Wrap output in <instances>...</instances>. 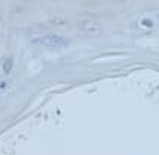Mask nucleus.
Returning a JSON list of instances; mask_svg holds the SVG:
<instances>
[{
  "label": "nucleus",
  "instance_id": "nucleus-5",
  "mask_svg": "<svg viewBox=\"0 0 159 155\" xmlns=\"http://www.w3.org/2000/svg\"><path fill=\"white\" fill-rule=\"evenodd\" d=\"M6 84H7V82H5V81H3V82H0V90L6 88Z\"/></svg>",
  "mask_w": 159,
  "mask_h": 155
},
{
  "label": "nucleus",
  "instance_id": "nucleus-3",
  "mask_svg": "<svg viewBox=\"0 0 159 155\" xmlns=\"http://www.w3.org/2000/svg\"><path fill=\"white\" fill-rule=\"evenodd\" d=\"M2 69H3V73H5V75H9V73L12 72V69H14V58H12V57H6L5 61H3Z\"/></svg>",
  "mask_w": 159,
  "mask_h": 155
},
{
  "label": "nucleus",
  "instance_id": "nucleus-1",
  "mask_svg": "<svg viewBox=\"0 0 159 155\" xmlns=\"http://www.w3.org/2000/svg\"><path fill=\"white\" fill-rule=\"evenodd\" d=\"M33 42L34 43H42V45H45V46H48V48H58V49L66 48V46H69L70 45V40L67 39V37L60 36V35H54V33L42 36L40 39H36V40H33Z\"/></svg>",
  "mask_w": 159,
  "mask_h": 155
},
{
  "label": "nucleus",
  "instance_id": "nucleus-4",
  "mask_svg": "<svg viewBox=\"0 0 159 155\" xmlns=\"http://www.w3.org/2000/svg\"><path fill=\"white\" fill-rule=\"evenodd\" d=\"M140 24H141V27H144V28H152L153 27V21L150 18H143V20L140 21Z\"/></svg>",
  "mask_w": 159,
  "mask_h": 155
},
{
  "label": "nucleus",
  "instance_id": "nucleus-6",
  "mask_svg": "<svg viewBox=\"0 0 159 155\" xmlns=\"http://www.w3.org/2000/svg\"><path fill=\"white\" fill-rule=\"evenodd\" d=\"M0 21H2V16H0Z\"/></svg>",
  "mask_w": 159,
  "mask_h": 155
},
{
  "label": "nucleus",
  "instance_id": "nucleus-2",
  "mask_svg": "<svg viewBox=\"0 0 159 155\" xmlns=\"http://www.w3.org/2000/svg\"><path fill=\"white\" fill-rule=\"evenodd\" d=\"M79 27H80L82 31L89 33V35H97V33H100V26L94 21H82L79 24Z\"/></svg>",
  "mask_w": 159,
  "mask_h": 155
}]
</instances>
